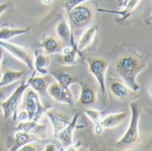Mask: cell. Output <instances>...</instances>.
I'll return each mask as SVG.
<instances>
[{
  "label": "cell",
  "instance_id": "7",
  "mask_svg": "<svg viewBox=\"0 0 152 151\" xmlns=\"http://www.w3.org/2000/svg\"><path fill=\"white\" fill-rule=\"evenodd\" d=\"M47 92L55 101L59 103L67 104L70 107L74 106V100L72 93L69 89H65L61 86L58 82H53L48 85Z\"/></svg>",
  "mask_w": 152,
  "mask_h": 151
},
{
  "label": "cell",
  "instance_id": "23",
  "mask_svg": "<svg viewBox=\"0 0 152 151\" xmlns=\"http://www.w3.org/2000/svg\"><path fill=\"white\" fill-rule=\"evenodd\" d=\"M29 30H30V27H27L23 29H11L7 27H4L0 29V39L5 41L16 36L27 34L29 32Z\"/></svg>",
  "mask_w": 152,
  "mask_h": 151
},
{
  "label": "cell",
  "instance_id": "20",
  "mask_svg": "<svg viewBox=\"0 0 152 151\" xmlns=\"http://www.w3.org/2000/svg\"><path fill=\"white\" fill-rule=\"evenodd\" d=\"M54 79L57 82L65 89H69V86L77 82V80L72 77L69 73L63 72V71H55L52 73Z\"/></svg>",
  "mask_w": 152,
  "mask_h": 151
},
{
  "label": "cell",
  "instance_id": "19",
  "mask_svg": "<svg viewBox=\"0 0 152 151\" xmlns=\"http://www.w3.org/2000/svg\"><path fill=\"white\" fill-rule=\"evenodd\" d=\"M56 31L58 36L62 39H69L72 47H77V44L74 42V35L71 33V30L65 19H62L56 27Z\"/></svg>",
  "mask_w": 152,
  "mask_h": 151
},
{
  "label": "cell",
  "instance_id": "2",
  "mask_svg": "<svg viewBox=\"0 0 152 151\" xmlns=\"http://www.w3.org/2000/svg\"><path fill=\"white\" fill-rule=\"evenodd\" d=\"M131 108V121L127 131L124 136L116 142L115 146L119 150H129L136 146L140 141L139 133V120H140V104L138 101H133L130 103Z\"/></svg>",
  "mask_w": 152,
  "mask_h": 151
},
{
  "label": "cell",
  "instance_id": "36",
  "mask_svg": "<svg viewBox=\"0 0 152 151\" xmlns=\"http://www.w3.org/2000/svg\"><path fill=\"white\" fill-rule=\"evenodd\" d=\"M2 60H3V51H2V48L0 47V66L2 64Z\"/></svg>",
  "mask_w": 152,
  "mask_h": 151
},
{
  "label": "cell",
  "instance_id": "6",
  "mask_svg": "<svg viewBox=\"0 0 152 151\" xmlns=\"http://www.w3.org/2000/svg\"><path fill=\"white\" fill-rule=\"evenodd\" d=\"M87 63H88L89 72L97 81L102 95H106L107 90H106V83H105V74L109 64L108 62L102 58L93 57V58H87Z\"/></svg>",
  "mask_w": 152,
  "mask_h": 151
},
{
  "label": "cell",
  "instance_id": "32",
  "mask_svg": "<svg viewBox=\"0 0 152 151\" xmlns=\"http://www.w3.org/2000/svg\"><path fill=\"white\" fill-rule=\"evenodd\" d=\"M9 4H10V3L9 2H7V3H4V4H0V15L7 9V7L9 6Z\"/></svg>",
  "mask_w": 152,
  "mask_h": 151
},
{
  "label": "cell",
  "instance_id": "9",
  "mask_svg": "<svg viewBox=\"0 0 152 151\" xmlns=\"http://www.w3.org/2000/svg\"><path fill=\"white\" fill-rule=\"evenodd\" d=\"M45 115L48 117V119L50 120V122H51V124L53 125L54 138L70 122L64 115H62L61 113H59L58 111H56L54 109H47L45 111Z\"/></svg>",
  "mask_w": 152,
  "mask_h": 151
},
{
  "label": "cell",
  "instance_id": "30",
  "mask_svg": "<svg viewBox=\"0 0 152 151\" xmlns=\"http://www.w3.org/2000/svg\"><path fill=\"white\" fill-rule=\"evenodd\" d=\"M17 151H37V150H36V148H35L33 145L28 143V144H26V145L20 147Z\"/></svg>",
  "mask_w": 152,
  "mask_h": 151
},
{
  "label": "cell",
  "instance_id": "25",
  "mask_svg": "<svg viewBox=\"0 0 152 151\" xmlns=\"http://www.w3.org/2000/svg\"><path fill=\"white\" fill-rule=\"evenodd\" d=\"M85 114L91 119V121L94 124H99L102 121V113L98 110L93 109H86Z\"/></svg>",
  "mask_w": 152,
  "mask_h": 151
},
{
  "label": "cell",
  "instance_id": "35",
  "mask_svg": "<svg viewBox=\"0 0 152 151\" xmlns=\"http://www.w3.org/2000/svg\"><path fill=\"white\" fill-rule=\"evenodd\" d=\"M53 2V0H42V3L45 4H51Z\"/></svg>",
  "mask_w": 152,
  "mask_h": 151
},
{
  "label": "cell",
  "instance_id": "14",
  "mask_svg": "<svg viewBox=\"0 0 152 151\" xmlns=\"http://www.w3.org/2000/svg\"><path fill=\"white\" fill-rule=\"evenodd\" d=\"M97 31H98V26H97V25H93V26H91L90 28H88V29L82 34V36H81L79 41H78L77 44L76 45V46H77V51L79 52L80 56H82L80 52L83 51L85 48H86L87 47H89V46L93 43L94 38H95V36H96Z\"/></svg>",
  "mask_w": 152,
  "mask_h": 151
},
{
  "label": "cell",
  "instance_id": "22",
  "mask_svg": "<svg viewBox=\"0 0 152 151\" xmlns=\"http://www.w3.org/2000/svg\"><path fill=\"white\" fill-rule=\"evenodd\" d=\"M110 90L111 93L119 99H125L130 96L131 90L122 82L113 81L110 85Z\"/></svg>",
  "mask_w": 152,
  "mask_h": 151
},
{
  "label": "cell",
  "instance_id": "31",
  "mask_svg": "<svg viewBox=\"0 0 152 151\" xmlns=\"http://www.w3.org/2000/svg\"><path fill=\"white\" fill-rule=\"evenodd\" d=\"M94 132H95V134H97V135L102 134V132H103V127H102L100 124H95Z\"/></svg>",
  "mask_w": 152,
  "mask_h": 151
},
{
  "label": "cell",
  "instance_id": "13",
  "mask_svg": "<svg viewBox=\"0 0 152 151\" xmlns=\"http://www.w3.org/2000/svg\"><path fill=\"white\" fill-rule=\"evenodd\" d=\"M140 1L141 0H128L121 11H112V10H107V9H98L97 11L118 14L120 16V18L118 20V21H123L126 20L127 18H129V16L132 14V13L134 11V9L139 4Z\"/></svg>",
  "mask_w": 152,
  "mask_h": 151
},
{
  "label": "cell",
  "instance_id": "18",
  "mask_svg": "<svg viewBox=\"0 0 152 151\" xmlns=\"http://www.w3.org/2000/svg\"><path fill=\"white\" fill-rule=\"evenodd\" d=\"M23 77H25V73L23 71H13L11 69H5L0 80V88L12 84Z\"/></svg>",
  "mask_w": 152,
  "mask_h": 151
},
{
  "label": "cell",
  "instance_id": "8",
  "mask_svg": "<svg viewBox=\"0 0 152 151\" xmlns=\"http://www.w3.org/2000/svg\"><path fill=\"white\" fill-rule=\"evenodd\" d=\"M0 47L4 48L5 50H7L15 58H17L18 60H20V62L25 64L28 66V68L31 69L33 67L32 59L30 58V56H28L27 50L24 47L14 45V44L8 43L6 41L1 40V39H0Z\"/></svg>",
  "mask_w": 152,
  "mask_h": 151
},
{
  "label": "cell",
  "instance_id": "34",
  "mask_svg": "<svg viewBox=\"0 0 152 151\" xmlns=\"http://www.w3.org/2000/svg\"><path fill=\"white\" fill-rule=\"evenodd\" d=\"M127 1H128V0H117V2H118L119 7H122V8L126 5V4Z\"/></svg>",
  "mask_w": 152,
  "mask_h": 151
},
{
  "label": "cell",
  "instance_id": "27",
  "mask_svg": "<svg viewBox=\"0 0 152 151\" xmlns=\"http://www.w3.org/2000/svg\"><path fill=\"white\" fill-rule=\"evenodd\" d=\"M86 1H89V0H65L63 7L65 11L67 12V13H69L74 7H76L78 4H83Z\"/></svg>",
  "mask_w": 152,
  "mask_h": 151
},
{
  "label": "cell",
  "instance_id": "16",
  "mask_svg": "<svg viewBox=\"0 0 152 151\" xmlns=\"http://www.w3.org/2000/svg\"><path fill=\"white\" fill-rule=\"evenodd\" d=\"M36 72L34 71L31 77H29L26 82L28 85V87H31L34 91L37 93H44L49 85V79L47 77H37L35 76Z\"/></svg>",
  "mask_w": 152,
  "mask_h": 151
},
{
  "label": "cell",
  "instance_id": "29",
  "mask_svg": "<svg viewBox=\"0 0 152 151\" xmlns=\"http://www.w3.org/2000/svg\"><path fill=\"white\" fill-rule=\"evenodd\" d=\"M16 120H19V121H21V122H24V121H28V114L25 111H21L17 115H16Z\"/></svg>",
  "mask_w": 152,
  "mask_h": 151
},
{
  "label": "cell",
  "instance_id": "1",
  "mask_svg": "<svg viewBox=\"0 0 152 151\" xmlns=\"http://www.w3.org/2000/svg\"><path fill=\"white\" fill-rule=\"evenodd\" d=\"M147 66L144 60L137 56L126 54L119 56L115 64V70L118 75L124 81L125 85L132 91L140 90V85L136 81L138 74Z\"/></svg>",
  "mask_w": 152,
  "mask_h": 151
},
{
  "label": "cell",
  "instance_id": "15",
  "mask_svg": "<svg viewBox=\"0 0 152 151\" xmlns=\"http://www.w3.org/2000/svg\"><path fill=\"white\" fill-rule=\"evenodd\" d=\"M49 64H50V60L47 55L42 53L38 49H36L35 50V62H34L35 72L44 76L47 75Z\"/></svg>",
  "mask_w": 152,
  "mask_h": 151
},
{
  "label": "cell",
  "instance_id": "5",
  "mask_svg": "<svg viewBox=\"0 0 152 151\" xmlns=\"http://www.w3.org/2000/svg\"><path fill=\"white\" fill-rule=\"evenodd\" d=\"M69 24H70V30L71 33L74 35V27L76 28H82L87 25L91 22L93 19V12L92 10L85 5V4H78L76 7H74L69 13Z\"/></svg>",
  "mask_w": 152,
  "mask_h": 151
},
{
  "label": "cell",
  "instance_id": "11",
  "mask_svg": "<svg viewBox=\"0 0 152 151\" xmlns=\"http://www.w3.org/2000/svg\"><path fill=\"white\" fill-rule=\"evenodd\" d=\"M15 130L17 132H24L27 133L34 134V135H39L43 136L44 132L46 130V125L45 124H39L33 121H24L20 122L16 127Z\"/></svg>",
  "mask_w": 152,
  "mask_h": 151
},
{
  "label": "cell",
  "instance_id": "17",
  "mask_svg": "<svg viewBox=\"0 0 152 151\" xmlns=\"http://www.w3.org/2000/svg\"><path fill=\"white\" fill-rule=\"evenodd\" d=\"M126 116H127L126 111L117 113V114H111L106 116L103 120H102L100 124L103 128H110V129L115 128L119 126L126 120Z\"/></svg>",
  "mask_w": 152,
  "mask_h": 151
},
{
  "label": "cell",
  "instance_id": "21",
  "mask_svg": "<svg viewBox=\"0 0 152 151\" xmlns=\"http://www.w3.org/2000/svg\"><path fill=\"white\" fill-rule=\"evenodd\" d=\"M40 47H43L45 55H51L60 52L61 45L60 43L53 37H45L40 42Z\"/></svg>",
  "mask_w": 152,
  "mask_h": 151
},
{
  "label": "cell",
  "instance_id": "3",
  "mask_svg": "<svg viewBox=\"0 0 152 151\" xmlns=\"http://www.w3.org/2000/svg\"><path fill=\"white\" fill-rule=\"evenodd\" d=\"M27 88H28V85L24 80L14 90V91L10 95V97L6 100H4L3 103H1L0 107L3 110V115L4 119H7L12 115V120L16 121L17 111L20 107L22 96L25 90H27Z\"/></svg>",
  "mask_w": 152,
  "mask_h": 151
},
{
  "label": "cell",
  "instance_id": "37",
  "mask_svg": "<svg viewBox=\"0 0 152 151\" xmlns=\"http://www.w3.org/2000/svg\"><path fill=\"white\" fill-rule=\"evenodd\" d=\"M87 151H93L92 150H87Z\"/></svg>",
  "mask_w": 152,
  "mask_h": 151
},
{
  "label": "cell",
  "instance_id": "28",
  "mask_svg": "<svg viewBox=\"0 0 152 151\" xmlns=\"http://www.w3.org/2000/svg\"><path fill=\"white\" fill-rule=\"evenodd\" d=\"M82 146V142L80 141H77L76 143H72L69 146H68V149L65 151H78V150L81 148Z\"/></svg>",
  "mask_w": 152,
  "mask_h": 151
},
{
  "label": "cell",
  "instance_id": "10",
  "mask_svg": "<svg viewBox=\"0 0 152 151\" xmlns=\"http://www.w3.org/2000/svg\"><path fill=\"white\" fill-rule=\"evenodd\" d=\"M78 117H79V114L78 113L75 114L74 117L69 122V124L62 131H61L58 133V135L55 137L64 146H69L70 144L73 143V132H74L75 129H77V128H84L85 127L84 125H81V126L77 125Z\"/></svg>",
  "mask_w": 152,
  "mask_h": 151
},
{
  "label": "cell",
  "instance_id": "26",
  "mask_svg": "<svg viewBox=\"0 0 152 151\" xmlns=\"http://www.w3.org/2000/svg\"><path fill=\"white\" fill-rule=\"evenodd\" d=\"M77 54H79V52L77 51V47H72L69 54L63 56V63L65 64H73L76 62V56Z\"/></svg>",
  "mask_w": 152,
  "mask_h": 151
},
{
  "label": "cell",
  "instance_id": "4",
  "mask_svg": "<svg viewBox=\"0 0 152 151\" xmlns=\"http://www.w3.org/2000/svg\"><path fill=\"white\" fill-rule=\"evenodd\" d=\"M25 110L28 114V121L39 122L47 110L41 103L39 97L36 91L29 90L25 95Z\"/></svg>",
  "mask_w": 152,
  "mask_h": 151
},
{
  "label": "cell",
  "instance_id": "33",
  "mask_svg": "<svg viewBox=\"0 0 152 151\" xmlns=\"http://www.w3.org/2000/svg\"><path fill=\"white\" fill-rule=\"evenodd\" d=\"M44 151H56L55 145H53V144H48V145L45 147V150Z\"/></svg>",
  "mask_w": 152,
  "mask_h": 151
},
{
  "label": "cell",
  "instance_id": "12",
  "mask_svg": "<svg viewBox=\"0 0 152 151\" xmlns=\"http://www.w3.org/2000/svg\"><path fill=\"white\" fill-rule=\"evenodd\" d=\"M37 141L38 137L37 135L27 133L24 132H17L13 136V142L9 151H17L20 147Z\"/></svg>",
  "mask_w": 152,
  "mask_h": 151
},
{
  "label": "cell",
  "instance_id": "24",
  "mask_svg": "<svg viewBox=\"0 0 152 151\" xmlns=\"http://www.w3.org/2000/svg\"><path fill=\"white\" fill-rule=\"evenodd\" d=\"M95 99H96V95L94 90L92 88L85 87L82 89L77 104L81 106H90L95 102Z\"/></svg>",
  "mask_w": 152,
  "mask_h": 151
}]
</instances>
